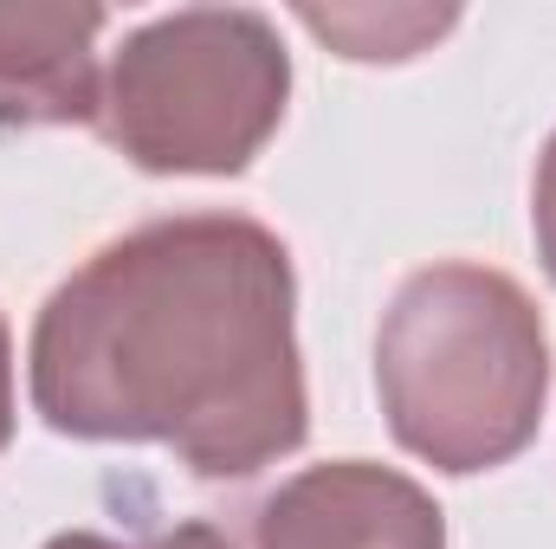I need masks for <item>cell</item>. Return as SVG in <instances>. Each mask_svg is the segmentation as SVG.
Here are the masks:
<instances>
[{
  "label": "cell",
  "instance_id": "obj_1",
  "mask_svg": "<svg viewBox=\"0 0 556 549\" xmlns=\"http://www.w3.org/2000/svg\"><path fill=\"white\" fill-rule=\"evenodd\" d=\"M33 395L59 433L168 439L253 472L304 439L285 246L253 220H168L104 246L39 317Z\"/></svg>",
  "mask_w": 556,
  "mask_h": 549
},
{
  "label": "cell",
  "instance_id": "obj_2",
  "mask_svg": "<svg viewBox=\"0 0 556 549\" xmlns=\"http://www.w3.org/2000/svg\"><path fill=\"white\" fill-rule=\"evenodd\" d=\"M382 395L395 433L446 472L518 452L544 401V330L518 284L492 272H420L382 330Z\"/></svg>",
  "mask_w": 556,
  "mask_h": 549
},
{
  "label": "cell",
  "instance_id": "obj_3",
  "mask_svg": "<svg viewBox=\"0 0 556 549\" xmlns=\"http://www.w3.org/2000/svg\"><path fill=\"white\" fill-rule=\"evenodd\" d=\"M285 98L260 20L155 26L117 65V137L149 168H240Z\"/></svg>",
  "mask_w": 556,
  "mask_h": 549
},
{
  "label": "cell",
  "instance_id": "obj_4",
  "mask_svg": "<svg viewBox=\"0 0 556 549\" xmlns=\"http://www.w3.org/2000/svg\"><path fill=\"white\" fill-rule=\"evenodd\" d=\"M260 549H440V511L389 472L330 465L266 505Z\"/></svg>",
  "mask_w": 556,
  "mask_h": 549
},
{
  "label": "cell",
  "instance_id": "obj_5",
  "mask_svg": "<svg viewBox=\"0 0 556 549\" xmlns=\"http://www.w3.org/2000/svg\"><path fill=\"white\" fill-rule=\"evenodd\" d=\"M52 549H111V544H91V537H65V544H52ZM149 549H227L214 531H175V537H162V544H149Z\"/></svg>",
  "mask_w": 556,
  "mask_h": 549
},
{
  "label": "cell",
  "instance_id": "obj_6",
  "mask_svg": "<svg viewBox=\"0 0 556 549\" xmlns=\"http://www.w3.org/2000/svg\"><path fill=\"white\" fill-rule=\"evenodd\" d=\"M544 201H556V149H551V168H544ZM544 220V253H551V272H556V214H538Z\"/></svg>",
  "mask_w": 556,
  "mask_h": 549
},
{
  "label": "cell",
  "instance_id": "obj_7",
  "mask_svg": "<svg viewBox=\"0 0 556 549\" xmlns=\"http://www.w3.org/2000/svg\"><path fill=\"white\" fill-rule=\"evenodd\" d=\"M0 439H7V330H0Z\"/></svg>",
  "mask_w": 556,
  "mask_h": 549
}]
</instances>
